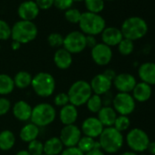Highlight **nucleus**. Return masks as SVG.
Returning a JSON list of instances; mask_svg holds the SVG:
<instances>
[{
    "label": "nucleus",
    "mask_w": 155,
    "mask_h": 155,
    "mask_svg": "<svg viewBox=\"0 0 155 155\" xmlns=\"http://www.w3.org/2000/svg\"><path fill=\"white\" fill-rule=\"evenodd\" d=\"M98 141L102 151L107 153H116L123 146L124 138L122 133L117 130L114 127H107L102 130Z\"/></svg>",
    "instance_id": "obj_1"
},
{
    "label": "nucleus",
    "mask_w": 155,
    "mask_h": 155,
    "mask_svg": "<svg viewBox=\"0 0 155 155\" xmlns=\"http://www.w3.org/2000/svg\"><path fill=\"white\" fill-rule=\"evenodd\" d=\"M120 31L124 38L134 41L140 39L147 34L148 25L146 21L140 17H130L124 20Z\"/></svg>",
    "instance_id": "obj_2"
},
{
    "label": "nucleus",
    "mask_w": 155,
    "mask_h": 155,
    "mask_svg": "<svg viewBox=\"0 0 155 155\" xmlns=\"http://www.w3.org/2000/svg\"><path fill=\"white\" fill-rule=\"evenodd\" d=\"M79 26L84 35L95 37L102 33L106 28V22L100 14L84 12L81 14Z\"/></svg>",
    "instance_id": "obj_3"
},
{
    "label": "nucleus",
    "mask_w": 155,
    "mask_h": 155,
    "mask_svg": "<svg viewBox=\"0 0 155 155\" xmlns=\"http://www.w3.org/2000/svg\"><path fill=\"white\" fill-rule=\"evenodd\" d=\"M38 36V28L32 21L19 20L11 28V38L19 44L33 41Z\"/></svg>",
    "instance_id": "obj_4"
},
{
    "label": "nucleus",
    "mask_w": 155,
    "mask_h": 155,
    "mask_svg": "<svg viewBox=\"0 0 155 155\" xmlns=\"http://www.w3.org/2000/svg\"><path fill=\"white\" fill-rule=\"evenodd\" d=\"M31 87L38 96L48 98L56 90V81L48 72H38L32 78Z\"/></svg>",
    "instance_id": "obj_5"
},
{
    "label": "nucleus",
    "mask_w": 155,
    "mask_h": 155,
    "mask_svg": "<svg viewBox=\"0 0 155 155\" xmlns=\"http://www.w3.org/2000/svg\"><path fill=\"white\" fill-rule=\"evenodd\" d=\"M67 94L70 104L75 107H80L85 105L93 93L90 82L81 80L72 83Z\"/></svg>",
    "instance_id": "obj_6"
},
{
    "label": "nucleus",
    "mask_w": 155,
    "mask_h": 155,
    "mask_svg": "<svg viewBox=\"0 0 155 155\" xmlns=\"http://www.w3.org/2000/svg\"><path fill=\"white\" fill-rule=\"evenodd\" d=\"M57 117V111L54 106L49 103L42 102L32 108L30 120L38 128L50 125Z\"/></svg>",
    "instance_id": "obj_7"
},
{
    "label": "nucleus",
    "mask_w": 155,
    "mask_h": 155,
    "mask_svg": "<svg viewBox=\"0 0 155 155\" xmlns=\"http://www.w3.org/2000/svg\"><path fill=\"white\" fill-rule=\"evenodd\" d=\"M150 138L148 134L141 129L135 128L130 130L126 136V142L128 146L134 152H142L147 150Z\"/></svg>",
    "instance_id": "obj_8"
},
{
    "label": "nucleus",
    "mask_w": 155,
    "mask_h": 155,
    "mask_svg": "<svg viewBox=\"0 0 155 155\" xmlns=\"http://www.w3.org/2000/svg\"><path fill=\"white\" fill-rule=\"evenodd\" d=\"M62 47L71 54H79L87 48L86 35L81 31H72L64 38Z\"/></svg>",
    "instance_id": "obj_9"
},
{
    "label": "nucleus",
    "mask_w": 155,
    "mask_h": 155,
    "mask_svg": "<svg viewBox=\"0 0 155 155\" xmlns=\"http://www.w3.org/2000/svg\"><path fill=\"white\" fill-rule=\"evenodd\" d=\"M112 105L114 110L120 115L128 116L131 114L136 107V101L130 93L119 92L112 100Z\"/></svg>",
    "instance_id": "obj_10"
},
{
    "label": "nucleus",
    "mask_w": 155,
    "mask_h": 155,
    "mask_svg": "<svg viewBox=\"0 0 155 155\" xmlns=\"http://www.w3.org/2000/svg\"><path fill=\"white\" fill-rule=\"evenodd\" d=\"M82 137L81 128L75 124L65 125L59 133V139L64 147H75Z\"/></svg>",
    "instance_id": "obj_11"
},
{
    "label": "nucleus",
    "mask_w": 155,
    "mask_h": 155,
    "mask_svg": "<svg viewBox=\"0 0 155 155\" xmlns=\"http://www.w3.org/2000/svg\"><path fill=\"white\" fill-rule=\"evenodd\" d=\"M91 58L99 66H106L112 59L111 48L104 43H97L91 48Z\"/></svg>",
    "instance_id": "obj_12"
},
{
    "label": "nucleus",
    "mask_w": 155,
    "mask_h": 155,
    "mask_svg": "<svg viewBox=\"0 0 155 155\" xmlns=\"http://www.w3.org/2000/svg\"><path fill=\"white\" fill-rule=\"evenodd\" d=\"M112 84L119 92L130 93L133 91L134 87L137 84V81L133 75L130 73H120L116 75Z\"/></svg>",
    "instance_id": "obj_13"
},
{
    "label": "nucleus",
    "mask_w": 155,
    "mask_h": 155,
    "mask_svg": "<svg viewBox=\"0 0 155 155\" xmlns=\"http://www.w3.org/2000/svg\"><path fill=\"white\" fill-rule=\"evenodd\" d=\"M104 130V126L96 117H88L86 118L81 124V130L84 136H88L93 139L99 138Z\"/></svg>",
    "instance_id": "obj_14"
},
{
    "label": "nucleus",
    "mask_w": 155,
    "mask_h": 155,
    "mask_svg": "<svg viewBox=\"0 0 155 155\" xmlns=\"http://www.w3.org/2000/svg\"><path fill=\"white\" fill-rule=\"evenodd\" d=\"M90 85L93 94L102 96L107 94L110 91L112 81H110L103 73H101L92 78V80L90 82Z\"/></svg>",
    "instance_id": "obj_15"
},
{
    "label": "nucleus",
    "mask_w": 155,
    "mask_h": 155,
    "mask_svg": "<svg viewBox=\"0 0 155 155\" xmlns=\"http://www.w3.org/2000/svg\"><path fill=\"white\" fill-rule=\"evenodd\" d=\"M18 13L21 20L32 21L38 16L39 8L35 1L28 0V1H25L19 5Z\"/></svg>",
    "instance_id": "obj_16"
},
{
    "label": "nucleus",
    "mask_w": 155,
    "mask_h": 155,
    "mask_svg": "<svg viewBox=\"0 0 155 155\" xmlns=\"http://www.w3.org/2000/svg\"><path fill=\"white\" fill-rule=\"evenodd\" d=\"M12 113L19 121H28L31 118L32 107L26 101H18L12 106Z\"/></svg>",
    "instance_id": "obj_17"
},
{
    "label": "nucleus",
    "mask_w": 155,
    "mask_h": 155,
    "mask_svg": "<svg viewBox=\"0 0 155 155\" xmlns=\"http://www.w3.org/2000/svg\"><path fill=\"white\" fill-rule=\"evenodd\" d=\"M101 39L102 43L105 45L109 47H114L119 45V43L123 39V36L120 29L114 27H109L105 28L102 31Z\"/></svg>",
    "instance_id": "obj_18"
},
{
    "label": "nucleus",
    "mask_w": 155,
    "mask_h": 155,
    "mask_svg": "<svg viewBox=\"0 0 155 155\" xmlns=\"http://www.w3.org/2000/svg\"><path fill=\"white\" fill-rule=\"evenodd\" d=\"M138 74L141 81L150 86L155 85V63L145 62L139 67Z\"/></svg>",
    "instance_id": "obj_19"
},
{
    "label": "nucleus",
    "mask_w": 155,
    "mask_h": 155,
    "mask_svg": "<svg viewBox=\"0 0 155 155\" xmlns=\"http://www.w3.org/2000/svg\"><path fill=\"white\" fill-rule=\"evenodd\" d=\"M78 117H79V112H78L77 107L70 103L62 107L59 110V120L64 126L75 124Z\"/></svg>",
    "instance_id": "obj_20"
},
{
    "label": "nucleus",
    "mask_w": 155,
    "mask_h": 155,
    "mask_svg": "<svg viewBox=\"0 0 155 155\" xmlns=\"http://www.w3.org/2000/svg\"><path fill=\"white\" fill-rule=\"evenodd\" d=\"M73 62L72 54L67 51L65 48H58L54 54V63L59 69H68Z\"/></svg>",
    "instance_id": "obj_21"
},
{
    "label": "nucleus",
    "mask_w": 155,
    "mask_h": 155,
    "mask_svg": "<svg viewBox=\"0 0 155 155\" xmlns=\"http://www.w3.org/2000/svg\"><path fill=\"white\" fill-rule=\"evenodd\" d=\"M117 117H118L117 112L114 110L112 107L103 106L101 109V110L98 112L97 118L104 126V128H107V127H113Z\"/></svg>",
    "instance_id": "obj_22"
},
{
    "label": "nucleus",
    "mask_w": 155,
    "mask_h": 155,
    "mask_svg": "<svg viewBox=\"0 0 155 155\" xmlns=\"http://www.w3.org/2000/svg\"><path fill=\"white\" fill-rule=\"evenodd\" d=\"M132 92V97L135 101L138 102H145L150 100L152 91L151 87L144 82H139L134 87Z\"/></svg>",
    "instance_id": "obj_23"
},
{
    "label": "nucleus",
    "mask_w": 155,
    "mask_h": 155,
    "mask_svg": "<svg viewBox=\"0 0 155 155\" xmlns=\"http://www.w3.org/2000/svg\"><path fill=\"white\" fill-rule=\"evenodd\" d=\"M39 128L32 122H28L25 124L20 131H19V138L24 142H30L34 140H37L39 135Z\"/></svg>",
    "instance_id": "obj_24"
},
{
    "label": "nucleus",
    "mask_w": 155,
    "mask_h": 155,
    "mask_svg": "<svg viewBox=\"0 0 155 155\" xmlns=\"http://www.w3.org/2000/svg\"><path fill=\"white\" fill-rule=\"evenodd\" d=\"M43 145L45 155H59L64 150V145L58 137H51L48 139Z\"/></svg>",
    "instance_id": "obj_25"
},
{
    "label": "nucleus",
    "mask_w": 155,
    "mask_h": 155,
    "mask_svg": "<svg viewBox=\"0 0 155 155\" xmlns=\"http://www.w3.org/2000/svg\"><path fill=\"white\" fill-rule=\"evenodd\" d=\"M16 144V136L13 131L5 130L0 131V150L8 151Z\"/></svg>",
    "instance_id": "obj_26"
},
{
    "label": "nucleus",
    "mask_w": 155,
    "mask_h": 155,
    "mask_svg": "<svg viewBox=\"0 0 155 155\" xmlns=\"http://www.w3.org/2000/svg\"><path fill=\"white\" fill-rule=\"evenodd\" d=\"M32 78L33 77L31 76V74L28 71L25 70L18 71L13 78L15 87H17L19 90H24L28 88L29 86H31Z\"/></svg>",
    "instance_id": "obj_27"
},
{
    "label": "nucleus",
    "mask_w": 155,
    "mask_h": 155,
    "mask_svg": "<svg viewBox=\"0 0 155 155\" xmlns=\"http://www.w3.org/2000/svg\"><path fill=\"white\" fill-rule=\"evenodd\" d=\"M13 78L8 74H0V95L6 96L13 92L15 90Z\"/></svg>",
    "instance_id": "obj_28"
},
{
    "label": "nucleus",
    "mask_w": 155,
    "mask_h": 155,
    "mask_svg": "<svg viewBox=\"0 0 155 155\" xmlns=\"http://www.w3.org/2000/svg\"><path fill=\"white\" fill-rule=\"evenodd\" d=\"M77 147L79 148L84 154L91 151L95 149H101L99 141L95 140V139L88 137V136H82L81 140L77 144Z\"/></svg>",
    "instance_id": "obj_29"
},
{
    "label": "nucleus",
    "mask_w": 155,
    "mask_h": 155,
    "mask_svg": "<svg viewBox=\"0 0 155 155\" xmlns=\"http://www.w3.org/2000/svg\"><path fill=\"white\" fill-rule=\"evenodd\" d=\"M85 105L87 106L88 110L91 112L98 113L101 110V109L103 107V99L101 98V96L92 94Z\"/></svg>",
    "instance_id": "obj_30"
},
{
    "label": "nucleus",
    "mask_w": 155,
    "mask_h": 155,
    "mask_svg": "<svg viewBox=\"0 0 155 155\" xmlns=\"http://www.w3.org/2000/svg\"><path fill=\"white\" fill-rule=\"evenodd\" d=\"M88 12L99 14L104 9V0H84Z\"/></svg>",
    "instance_id": "obj_31"
},
{
    "label": "nucleus",
    "mask_w": 155,
    "mask_h": 155,
    "mask_svg": "<svg viewBox=\"0 0 155 155\" xmlns=\"http://www.w3.org/2000/svg\"><path fill=\"white\" fill-rule=\"evenodd\" d=\"M118 49H119V52L123 56L130 55L134 50L133 41L123 38V39L118 45Z\"/></svg>",
    "instance_id": "obj_32"
},
{
    "label": "nucleus",
    "mask_w": 155,
    "mask_h": 155,
    "mask_svg": "<svg viewBox=\"0 0 155 155\" xmlns=\"http://www.w3.org/2000/svg\"><path fill=\"white\" fill-rule=\"evenodd\" d=\"M30 155H42L44 154V145L43 142L37 140H34L30 142H28V150H27Z\"/></svg>",
    "instance_id": "obj_33"
},
{
    "label": "nucleus",
    "mask_w": 155,
    "mask_h": 155,
    "mask_svg": "<svg viewBox=\"0 0 155 155\" xmlns=\"http://www.w3.org/2000/svg\"><path fill=\"white\" fill-rule=\"evenodd\" d=\"M130 125V120L129 119L128 116H123V115H120L116 118V120L114 122L113 127L119 130L120 132L125 131L129 129Z\"/></svg>",
    "instance_id": "obj_34"
},
{
    "label": "nucleus",
    "mask_w": 155,
    "mask_h": 155,
    "mask_svg": "<svg viewBox=\"0 0 155 155\" xmlns=\"http://www.w3.org/2000/svg\"><path fill=\"white\" fill-rule=\"evenodd\" d=\"M81 12L77 8H69L65 12V18L67 21L73 23V24H79L80 19L81 18Z\"/></svg>",
    "instance_id": "obj_35"
},
{
    "label": "nucleus",
    "mask_w": 155,
    "mask_h": 155,
    "mask_svg": "<svg viewBox=\"0 0 155 155\" xmlns=\"http://www.w3.org/2000/svg\"><path fill=\"white\" fill-rule=\"evenodd\" d=\"M64 38L59 33H51L48 37V43L52 48H59L63 46Z\"/></svg>",
    "instance_id": "obj_36"
},
{
    "label": "nucleus",
    "mask_w": 155,
    "mask_h": 155,
    "mask_svg": "<svg viewBox=\"0 0 155 155\" xmlns=\"http://www.w3.org/2000/svg\"><path fill=\"white\" fill-rule=\"evenodd\" d=\"M11 38V28L8 22L0 19V40H8Z\"/></svg>",
    "instance_id": "obj_37"
},
{
    "label": "nucleus",
    "mask_w": 155,
    "mask_h": 155,
    "mask_svg": "<svg viewBox=\"0 0 155 155\" xmlns=\"http://www.w3.org/2000/svg\"><path fill=\"white\" fill-rule=\"evenodd\" d=\"M54 103L56 106L58 107H64L66 106L67 104L69 103V100H68V96L67 93L65 92H60V93H58L55 98H54Z\"/></svg>",
    "instance_id": "obj_38"
},
{
    "label": "nucleus",
    "mask_w": 155,
    "mask_h": 155,
    "mask_svg": "<svg viewBox=\"0 0 155 155\" xmlns=\"http://www.w3.org/2000/svg\"><path fill=\"white\" fill-rule=\"evenodd\" d=\"M11 101L6 97H0V116L6 115L11 110Z\"/></svg>",
    "instance_id": "obj_39"
},
{
    "label": "nucleus",
    "mask_w": 155,
    "mask_h": 155,
    "mask_svg": "<svg viewBox=\"0 0 155 155\" xmlns=\"http://www.w3.org/2000/svg\"><path fill=\"white\" fill-rule=\"evenodd\" d=\"M73 0H54V5L57 8L60 10H68L71 8Z\"/></svg>",
    "instance_id": "obj_40"
},
{
    "label": "nucleus",
    "mask_w": 155,
    "mask_h": 155,
    "mask_svg": "<svg viewBox=\"0 0 155 155\" xmlns=\"http://www.w3.org/2000/svg\"><path fill=\"white\" fill-rule=\"evenodd\" d=\"M59 155H85L77 146L65 148Z\"/></svg>",
    "instance_id": "obj_41"
},
{
    "label": "nucleus",
    "mask_w": 155,
    "mask_h": 155,
    "mask_svg": "<svg viewBox=\"0 0 155 155\" xmlns=\"http://www.w3.org/2000/svg\"><path fill=\"white\" fill-rule=\"evenodd\" d=\"M39 9H48L54 5V0H35Z\"/></svg>",
    "instance_id": "obj_42"
},
{
    "label": "nucleus",
    "mask_w": 155,
    "mask_h": 155,
    "mask_svg": "<svg viewBox=\"0 0 155 155\" xmlns=\"http://www.w3.org/2000/svg\"><path fill=\"white\" fill-rule=\"evenodd\" d=\"M86 45L89 48H93L97 45V40L94 36H86Z\"/></svg>",
    "instance_id": "obj_43"
},
{
    "label": "nucleus",
    "mask_w": 155,
    "mask_h": 155,
    "mask_svg": "<svg viewBox=\"0 0 155 155\" xmlns=\"http://www.w3.org/2000/svg\"><path fill=\"white\" fill-rule=\"evenodd\" d=\"M103 74L108 78V79L110 80V81H113V80L115 79V77H116V72L113 70V69H110V68H108V69H106L104 72H103Z\"/></svg>",
    "instance_id": "obj_44"
},
{
    "label": "nucleus",
    "mask_w": 155,
    "mask_h": 155,
    "mask_svg": "<svg viewBox=\"0 0 155 155\" xmlns=\"http://www.w3.org/2000/svg\"><path fill=\"white\" fill-rule=\"evenodd\" d=\"M85 155H106V154L101 149H95V150H92L91 151H90L88 153H85Z\"/></svg>",
    "instance_id": "obj_45"
},
{
    "label": "nucleus",
    "mask_w": 155,
    "mask_h": 155,
    "mask_svg": "<svg viewBox=\"0 0 155 155\" xmlns=\"http://www.w3.org/2000/svg\"><path fill=\"white\" fill-rule=\"evenodd\" d=\"M149 152L152 155H155V141H150L149 146L147 148Z\"/></svg>",
    "instance_id": "obj_46"
},
{
    "label": "nucleus",
    "mask_w": 155,
    "mask_h": 155,
    "mask_svg": "<svg viewBox=\"0 0 155 155\" xmlns=\"http://www.w3.org/2000/svg\"><path fill=\"white\" fill-rule=\"evenodd\" d=\"M15 155H30V153L27 150H21L18 151Z\"/></svg>",
    "instance_id": "obj_47"
},
{
    "label": "nucleus",
    "mask_w": 155,
    "mask_h": 155,
    "mask_svg": "<svg viewBox=\"0 0 155 155\" xmlns=\"http://www.w3.org/2000/svg\"><path fill=\"white\" fill-rule=\"evenodd\" d=\"M20 46H21V44H19L18 42H16V41H13V42H12V48H13L14 50L18 49V48H20Z\"/></svg>",
    "instance_id": "obj_48"
},
{
    "label": "nucleus",
    "mask_w": 155,
    "mask_h": 155,
    "mask_svg": "<svg viewBox=\"0 0 155 155\" xmlns=\"http://www.w3.org/2000/svg\"><path fill=\"white\" fill-rule=\"evenodd\" d=\"M120 155H138V154L134 151H125V152L121 153Z\"/></svg>",
    "instance_id": "obj_49"
},
{
    "label": "nucleus",
    "mask_w": 155,
    "mask_h": 155,
    "mask_svg": "<svg viewBox=\"0 0 155 155\" xmlns=\"http://www.w3.org/2000/svg\"><path fill=\"white\" fill-rule=\"evenodd\" d=\"M73 1H77V2H80V1H84V0H73Z\"/></svg>",
    "instance_id": "obj_50"
},
{
    "label": "nucleus",
    "mask_w": 155,
    "mask_h": 155,
    "mask_svg": "<svg viewBox=\"0 0 155 155\" xmlns=\"http://www.w3.org/2000/svg\"><path fill=\"white\" fill-rule=\"evenodd\" d=\"M104 1H105V0H104ZM107 1H112V0H107Z\"/></svg>",
    "instance_id": "obj_51"
},
{
    "label": "nucleus",
    "mask_w": 155,
    "mask_h": 155,
    "mask_svg": "<svg viewBox=\"0 0 155 155\" xmlns=\"http://www.w3.org/2000/svg\"><path fill=\"white\" fill-rule=\"evenodd\" d=\"M42 155H45V154H42Z\"/></svg>",
    "instance_id": "obj_52"
},
{
    "label": "nucleus",
    "mask_w": 155,
    "mask_h": 155,
    "mask_svg": "<svg viewBox=\"0 0 155 155\" xmlns=\"http://www.w3.org/2000/svg\"><path fill=\"white\" fill-rule=\"evenodd\" d=\"M143 155H145V154H143Z\"/></svg>",
    "instance_id": "obj_53"
}]
</instances>
